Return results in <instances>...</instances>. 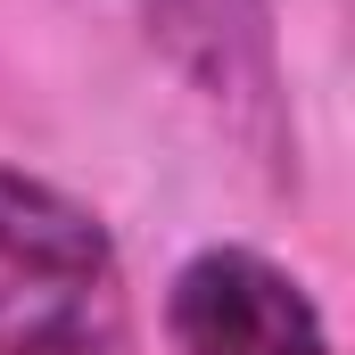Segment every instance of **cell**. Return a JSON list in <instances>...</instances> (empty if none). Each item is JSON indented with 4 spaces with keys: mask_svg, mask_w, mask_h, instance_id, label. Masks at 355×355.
<instances>
[{
    "mask_svg": "<svg viewBox=\"0 0 355 355\" xmlns=\"http://www.w3.org/2000/svg\"><path fill=\"white\" fill-rule=\"evenodd\" d=\"M124 339L132 297L99 215L0 166V355H124Z\"/></svg>",
    "mask_w": 355,
    "mask_h": 355,
    "instance_id": "6da1fadb",
    "label": "cell"
},
{
    "mask_svg": "<svg viewBox=\"0 0 355 355\" xmlns=\"http://www.w3.org/2000/svg\"><path fill=\"white\" fill-rule=\"evenodd\" d=\"M182 355H331L314 297L257 248H198L166 289Z\"/></svg>",
    "mask_w": 355,
    "mask_h": 355,
    "instance_id": "7a4b0ae2",
    "label": "cell"
}]
</instances>
